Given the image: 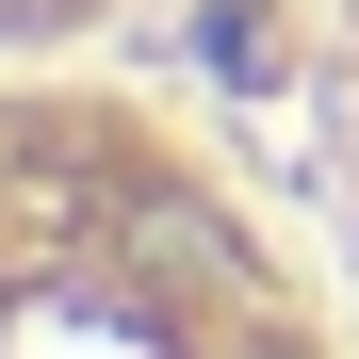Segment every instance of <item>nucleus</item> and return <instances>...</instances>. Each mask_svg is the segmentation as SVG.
Here are the masks:
<instances>
[{"instance_id":"nucleus-1","label":"nucleus","mask_w":359,"mask_h":359,"mask_svg":"<svg viewBox=\"0 0 359 359\" xmlns=\"http://www.w3.org/2000/svg\"><path fill=\"white\" fill-rule=\"evenodd\" d=\"M17 17H49V0H17Z\"/></svg>"}]
</instances>
